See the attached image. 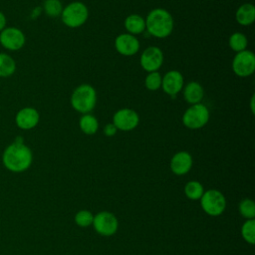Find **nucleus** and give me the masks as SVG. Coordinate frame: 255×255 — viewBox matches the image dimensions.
<instances>
[{"label":"nucleus","mask_w":255,"mask_h":255,"mask_svg":"<svg viewBox=\"0 0 255 255\" xmlns=\"http://www.w3.org/2000/svg\"><path fill=\"white\" fill-rule=\"evenodd\" d=\"M33 154L24 142L22 137L18 136L14 142L9 144L3 154L2 162L4 166L12 172H22L27 170L32 164Z\"/></svg>","instance_id":"f257e3e1"},{"label":"nucleus","mask_w":255,"mask_h":255,"mask_svg":"<svg viewBox=\"0 0 255 255\" xmlns=\"http://www.w3.org/2000/svg\"><path fill=\"white\" fill-rule=\"evenodd\" d=\"M145 21V30L158 39H164L168 37L174 27V21L172 15L163 8H155L148 12Z\"/></svg>","instance_id":"f03ea898"},{"label":"nucleus","mask_w":255,"mask_h":255,"mask_svg":"<svg viewBox=\"0 0 255 255\" xmlns=\"http://www.w3.org/2000/svg\"><path fill=\"white\" fill-rule=\"evenodd\" d=\"M70 102L78 113L90 114L97 104V92L93 86L82 84L73 91Z\"/></svg>","instance_id":"7ed1b4c3"},{"label":"nucleus","mask_w":255,"mask_h":255,"mask_svg":"<svg viewBox=\"0 0 255 255\" xmlns=\"http://www.w3.org/2000/svg\"><path fill=\"white\" fill-rule=\"evenodd\" d=\"M89 18V9L83 2L74 1L63 8L61 13L62 22L69 28L83 26Z\"/></svg>","instance_id":"20e7f679"},{"label":"nucleus","mask_w":255,"mask_h":255,"mask_svg":"<svg viewBox=\"0 0 255 255\" xmlns=\"http://www.w3.org/2000/svg\"><path fill=\"white\" fill-rule=\"evenodd\" d=\"M210 118L209 110L202 103L190 105L182 116V124L190 129H198L207 125Z\"/></svg>","instance_id":"39448f33"},{"label":"nucleus","mask_w":255,"mask_h":255,"mask_svg":"<svg viewBox=\"0 0 255 255\" xmlns=\"http://www.w3.org/2000/svg\"><path fill=\"white\" fill-rule=\"evenodd\" d=\"M200 203L202 209L210 216L220 215L226 207V199L224 195L216 189H209L204 191Z\"/></svg>","instance_id":"423d86ee"},{"label":"nucleus","mask_w":255,"mask_h":255,"mask_svg":"<svg viewBox=\"0 0 255 255\" xmlns=\"http://www.w3.org/2000/svg\"><path fill=\"white\" fill-rule=\"evenodd\" d=\"M231 66L236 76L240 78L251 76L255 71V56L253 52L246 49L236 53Z\"/></svg>","instance_id":"0eeeda50"},{"label":"nucleus","mask_w":255,"mask_h":255,"mask_svg":"<svg viewBox=\"0 0 255 255\" xmlns=\"http://www.w3.org/2000/svg\"><path fill=\"white\" fill-rule=\"evenodd\" d=\"M113 124L118 130L129 131L134 129L139 124L138 114L129 108H123L117 111L113 117Z\"/></svg>","instance_id":"6e6552de"},{"label":"nucleus","mask_w":255,"mask_h":255,"mask_svg":"<svg viewBox=\"0 0 255 255\" xmlns=\"http://www.w3.org/2000/svg\"><path fill=\"white\" fill-rule=\"evenodd\" d=\"M26 37L17 27H7L0 32V44L6 50L18 51L24 47Z\"/></svg>","instance_id":"1a4fd4ad"},{"label":"nucleus","mask_w":255,"mask_h":255,"mask_svg":"<svg viewBox=\"0 0 255 255\" xmlns=\"http://www.w3.org/2000/svg\"><path fill=\"white\" fill-rule=\"evenodd\" d=\"M92 225L99 234L103 236H111L117 232L119 223L117 217L113 213L102 211L94 215Z\"/></svg>","instance_id":"9d476101"},{"label":"nucleus","mask_w":255,"mask_h":255,"mask_svg":"<svg viewBox=\"0 0 255 255\" xmlns=\"http://www.w3.org/2000/svg\"><path fill=\"white\" fill-rule=\"evenodd\" d=\"M163 63V53L161 49L155 46L146 48L140 55V67L147 73L158 71Z\"/></svg>","instance_id":"9b49d317"},{"label":"nucleus","mask_w":255,"mask_h":255,"mask_svg":"<svg viewBox=\"0 0 255 255\" xmlns=\"http://www.w3.org/2000/svg\"><path fill=\"white\" fill-rule=\"evenodd\" d=\"M183 86V76L179 71L176 70L168 71L161 79V88L163 92L171 98H174L179 92H181Z\"/></svg>","instance_id":"f8f14e48"},{"label":"nucleus","mask_w":255,"mask_h":255,"mask_svg":"<svg viewBox=\"0 0 255 255\" xmlns=\"http://www.w3.org/2000/svg\"><path fill=\"white\" fill-rule=\"evenodd\" d=\"M138 39L128 33H123L117 36L115 39V48L117 52L123 56L130 57L135 55L139 50Z\"/></svg>","instance_id":"ddd939ff"},{"label":"nucleus","mask_w":255,"mask_h":255,"mask_svg":"<svg viewBox=\"0 0 255 255\" xmlns=\"http://www.w3.org/2000/svg\"><path fill=\"white\" fill-rule=\"evenodd\" d=\"M40 121L39 112L32 107H25L18 111L15 117L16 126L21 129H32L34 128Z\"/></svg>","instance_id":"4468645a"},{"label":"nucleus","mask_w":255,"mask_h":255,"mask_svg":"<svg viewBox=\"0 0 255 255\" xmlns=\"http://www.w3.org/2000/svg\"><path fill=\"white\" fill-rule=\"evenodd\" d=\"M192 167V156L187 151H178L171 157L170 168L176 175L187 173Z\"/></svg>","instance_id":"2eb2a0df"},{"label":"nucleus","mask_w":255,"mask_h":255,"mask_svg":"<svg viewBox=\"0 0 255 255\" xmlns=\"http://www.w3.org/2000/svg\"><path fill=\"white\" fill-rule=\"evenodd\" d=\"M182 93H183L184 100L190 105L201 103L204 96L203 87L198 82H195V81H191L185 84L183 86Z\"/></svg>","instance_id":"dca6fc26"},{"label":"nucleus","mask_w":255,"mask_h":255,"mask_svg":"<svg viewBox=\"0 0 255 255\" xmlns=\"http://www.w3.org/2000/svg\"><path fill=\"white\" fill-rule=\"evenodd\" d=\"M236 22L242 26H249L255 20V7L251 3H244L235 13Z\"/></svg>","instance_id":"f3484780"},{"label":"nucleus","mask_w":255,"mask_h":255,"mask_svg":"<svg viewBox=\"0 0 255 255\" xmlns=\"http://www.w3.org/2000/svg\"><path fill=\"white\" fill-rule=\"evenodd\" d=\"M124 26L127 33L135 36L145 30V21L144 18L138 14H130L125 19Z\"/></svg>","instance_id":"a211bd4d"},{"label":"nucleus","mask_w":255,"mask_h":255,"mask_svg":"<svg viewBox=\"0 0 255 255\" xmlns=\"http://www.w3.org/2000/svg\"><path fill=\"white\" fill-rule=\"evenodd\" d=\"M81 130L88 135L95 134L99 129V121L91 114H84L79 121Z\"/></svg>","instance_id":"6ab92c4d"},{"label":"nucleus","mask_w":255,"mask_h":255,"mask_svg":"<svg viewBox=\"0 0 255 255\" xmlns=\"http://www.w3.org/2000/svg\"><path fill=\"white\" fill-rule=\"evenodd\" d=\"M16 71V62L14 59L6 54L0 53V77L8 78L12 76Z\"/></svg>","instance_id":"aec40b11"},{"label":"nucleus","mask_w":255,"mask_h":255,"mask_svg":"<svg viewBox=\"0 0 255 255\" xmlns=\"http://www.w3.org/2000/svg\"><path fill=\"white\" fill-rule=\"evenodd\" d=\"M229 47L236 53L246 50L248 45V40L246 36L241 32H235L230 35L228 40Z\"/></svg>","instance_id":"412c9836"},{"label":"nucleus","mask_w":255,"mask_h":255,"mask_svg":"<svg viewBox=\"0 0 255 255\" xmlns=\"http://www.w3.org/2000/svg\"><path fill=\"white\" fill-rule=\"evenodd\" d=\"M203 192H204V189L202 184L196 180L188 181L184 186V193L191 200L200 199Z\"/></svg>","instance_id":"4be33fe9"},{"label":"nucleus","mask_w":255,"mask_h":255,"mask_svg":"<svg viewBox=\"0 0 255 255\" xmlns=\"http://www.w3.org/2000/svg\"><path fill=\"white\" fill-rule=\"evenodd\" d=\"M43 10L49 17L61 16L63 5L60 0H45L43 3Z\"/></svg>","instance_id":"5701e85b"},{"label":"nucleus","mask_w":255,"mask_h":255,"mask_svg":"<svg viewBox=\"0 0 255 255\" xmlns=\"http://www.w3.org/2000/svg\"><path fill=\"white\" fill-rule=\"evenodd\" d=\"M239 212L246 219H254L255 217V203L252 199L244 198L240 201L238 206Z\"/></svg>","instance_id":"b1692460"},{"label":"nucleus","mask_w":255,"mask_h":255,"mask_svg":"<svg viewBox=\"0 0 255 255\" xmlns=\"http://www.w3.org/2000/svg\"><path fill=\"white\" fill-rule=\"evenodd\" d=\"M161 79L162 76L158 71L150 72L146 75L144 79V86L147 90L151 92L157 91L159 88H161Z\"/></svg>","instance_id":"393cba45"},{"label":"nucleus","mask_w":255,"mask_h":255,"mask_svg":"<svg viewBox=\"0 0 255 255\" xmlns=\"http://www.w3.org/2000/svg\"><path fill=\"white\" fill-rule=\"evenodd\" d=\"M241 234L244 240L250 244L255 243V220L247 219L241 228Z\"/></svg>","instance_id":"a878e982"},{"label":"nucleus","mask_w":255,"mask_h":255,"mask_svg":"<svg viewBox=\"0 0 255 255\" xmlns=\"http://www.w3.org/2000/svg\"><path fill=\"white\" fill-rule=\"evenodd\" d=\"M94 215L89 210H80L75 216V222L81 227H88L93 224Z\"/></svg>","instance_id":"bb28decb"},{"label":"nucleus","mask_w":255,"mask_h":255,"mask_svg":"<svg viewBox=\"0 0 255 255\" xmlns=\"http://www.w3.org/2000/svg\"><path fill=\"white\" fill-rule=\"evenodd\" d=\"M118 131V128H116V126L113 123H109L105 126L104 128V133L107 136H114Z\"/></svg>","instance_id":"cd10ccee"},{"label":"nucleus","mask_w":255,"mask_h":255,"mask_svg":"<svg viewBox=\"0 0 255 255\" xmlns=\"http://www.w3.org/2000/svg\"><path fill=\"white\" fill-rule=\"evenodd\" d=\"M6 28V17L3 12L0 11V32Z\"/></svg>","instance_id":"c85d7f7f"},{"label":"nucleus","mask_w":255,"mask_h":255,"mask_svg":"<svg viewBox=\"0 0 255 255\" xmlns=\"http://www.w3.org/2000/svg\"><path fill=\"white\" fill-rule=\"evenodd\" d=\"M41 11H42V8H40V7L35 8V9L33 10V12H32V17H33V18H37V17L41 14Z\"/></svg>","instance_id":"c756f323"},{"label":"nucleus","mask_w":255,"mask_h":255,"mask_svg":"<svg viewBox=\"0 0 255 255\" xmlns=\"http://www.w3.org/2000/svg\"><path fill=\"white\" fill-rule=\"evenodd\" d=\"M254 95L251 97V104H250V109L252 111V113H254Z\"/></svg>","instance_id":"7c9ffc66"}]
</instances>
